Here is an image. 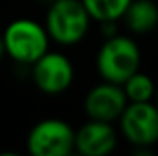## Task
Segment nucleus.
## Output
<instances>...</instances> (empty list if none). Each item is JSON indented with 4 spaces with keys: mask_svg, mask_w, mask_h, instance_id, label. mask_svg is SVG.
Segmentation results:
<instances>
[{
    "mask_svg": "<svg viewBox=\"0 0 158 156\" xmlns=\"http://www.w3.org/2000/svg\"><path fill=\"white\" fill-rule=\"evenodd\" d=\"M153 101H155V105L158 107V86H156V92H155V97H153Z\"/></svg>",
    "mask_w": 158,
    "mask_h": 156,
    "instance_id": "ddd939ff",
    "label": "nucleus"
},
{
    "mask_svg": "<svg viewBox=\"0 0 158 156\" xmlns=\"http://www.w3.org/2000/svg\"><path fill=\"white\" fill-rule=\"evenodd\" d=\"M140 64L142 50L138 42L121 33L107 37L96 55V68L99 77L116 84H121L129 76L140 70Z\"/></svg>",
    "mask_w": 158,
    "mask_h": 156,
    "instance_id": "f257e3e1",
    "label": "nucleus"
},
{
    "mask_svg": "<svg viewBox=\"0 0 158 156\" xmlns=\"http://www.w3.org/2000/svg\"><path fill=\"white\" fill-rule=\"evenodd\" d=\"M118 123L119 132L132 147L153 149L158 142V107L155 101L127 103Z\"/></svg>",
    "mask_w": 158,
    "mask_h": 156,
    "instance_id": "39448f33",
    "label": "nucleus"
},
{
    "mask_svg": "<svg viewBox=\"0 0 158 156\" xmlns=\"http://www.w3.org/2000/svg\"><path fill=\"white\" fill-rule=\"evenodd\" d=\"M90 15L81 0H52L48 4L44 28L50 40L61 46H76L90 30Z\"/></svg>",
    "mask_w": 158,
    "mask_h": 156,
    "instance_id": "f03ea898",
    "label": "nucleus"
},
{
    "mask_svg": "<svg viewBox=\"0 0 158 156\" xmlns=\"http://www.w3.org/2000/svg\"><path fill=\"white\" fill-rule=\"evenodd\" d=\"M121 88L129 103H142V101H153L156 92V83L149 74L136 70L132 76H129L121 83Z\"/></svg>",
    "mask_w": 158,
    "mask_h": 156,
    "instance_id": "9d476101",
    "label": "nucleus"
},
{
    "mask_svg": "<svg viewBox=\"0 0 158 156\" xmlns=\"http://www.w3.org/2000/svg\"><path fill=\"white\" fill-rule=\"evenodd\" d=\"M81 2L86 7L90 18L96 22H109V20L118 22L123 17L127 6L131 4V0H81Z\"/></svg>",
    "mask_w": 158,
    "mask_h": 156,
    "instance_id": "9b49d317",
    "label": "nucleus"
},
{
    "mask_svg": "<svg viewBox=\"0 0 158 156\" xmlns=\"http://www.w3.org/2000/svg\"><path fill=\"white\" fill-rule=\"evenodd\" d=\"M2 39L6 55L22 66L33 64L50 50V35L44 24L28 17L11 20L2 31Z\"/></svg>",
    "mask_w": 158,
    "mask_h": 156,
    "instance_id": "7ed1b4c3",
    "label": "nucleus"
},
{
    "mask_svg": "<svg viewBox=\"0 0 158 156\" xmlns=\"http://www.w3.org/2000/svg\"><path fill=\"white\" fill-rule=\"evenodd\" d=\"M119 20H123L125 28L134 35L151 33L158 26L156 0H131Z\"/></svg>",
    "mask_w": 158,
    "mask_h": 156,
    "instance_id": "1a4fd4ad",
    "label": "nucleus"
},
{
    "mask_svg": "<svg viewBox=\"0 0 158 156\" xmlns=\"http://www.w3.org/2000/svg\"><path fill=\"white\" fill-rule=\"evenodd\" d=\"M118 145V130L109 121L88 119L76 130L74 153L83 156H107Z\"/></svg>",
    "mask_w": 158,
    "mask_h": 156,
    "instance_id": "6e6552de",
    "label": "nucleus"
},
{
    "mask_svg": "<svg viewBox=\"0 0 158 156\" xmlns=\"http://www.w3.org/2000/svg\"><path fill=\"white\" fill-rule=\"evenodd\" d=\"M127 97L123 94L121 84L103 81L96 86H92L85 96V112L88 119H99L114 123L118 121L119 114L127 107Z\"/></svg>",
    "mask_w": 158,
    "mask_h": 156,
    "instance_id": "0eeeda50",
    "label": "nucleus"
},
{
    "mask_svg": "<svg viewBox=\"0 0 158 156\" xmlns=\"http://www.w3.org/2000/svg\"><path fill=\"white\" fill-rule=\"evenodd\" d=\"M30 66H31V79L35 86L42 94L48 96H59L66 92L76 77L72 61L61 51L48 50Z\"/></svg>",
    "mask_w": 158,
    "mask_h": 156,
    "instance_id": "423d86ee",
    "label": "nucleus"
},
{
    "mask_svg": "<svg viewBox=\"0 0 158 156\" xmlns=\"http://www.w3.org/2000/svg\"><path fill=\"white\" fill-rule=\"evenodd\" d=\"M6 55V48H4V39H2V33H0V59H4Z\"/></svg>",
    "mask_w": 158,
    "mask_h": 156,
    "instance_id": "f8f14e48",
    "label": "nucleus"
},
{
    "mask_svg": "<svg viewBox=\"0 0 158 156\" xmlns=\"http://www.w3.org/2000/svg\"><path fill=\"white\" fill-rule=\"evenodd\" d=\"M76 130L59 117L37 121L26 138V149L31 156H68L74 153Z\"/></svg>",
    "mask_w": 158,
    "mask_h": 156,
    "instance_id": "20e7f679",
    "label": "nucleus"
}]
</instances>
